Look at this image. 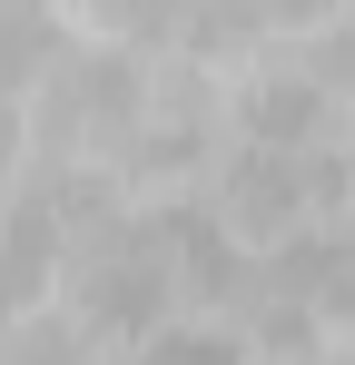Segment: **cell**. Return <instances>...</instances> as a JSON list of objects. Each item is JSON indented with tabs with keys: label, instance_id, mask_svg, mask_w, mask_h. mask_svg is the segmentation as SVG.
I'll return each mask as SVG.
<instances>
[{
	"label": "cell",
	"instance_id": "obj_1",
	"mask_svg": "<svg viewBox=\"0 0 355 365\" xmlns=\"http://www.w3.org/2000/svg\"><path fill=\"white\" fill-rule=\"evenodd\" d=\"M148 109V79L118 50H50L40 60V138L59 148H118Z\"/></svg>",
	"mask_w": 355,
	"mask_h": 365
},
{
	"label": "cell",
	"instance_id": "obj_2",
	"mask_svg": "<svg viewBox=\"0 0 355 365\" xmlns=\"http://www.w3.org/2000/svg\"><path fill=\"white\" fill-rule=\"evenodd\" d=\"M168 297H178V267L158 247V227H128V237H109L79 267V316L89 326H158Z\"/></svg>",
	"mask_w": 355,
	"mask_h": 365
},
{
	"label": "cell",
	"instance_id": "obj_3",
	"mask_svg": "<svg viewBox=\"0 0 355 365\" xmlns=\"http://www.w3.org/2000/svg\"><path fill=\"white\" fill-rule=\"evenodd\" d=\"M346 168H316V158H296V148H257L247 138V158L227 168V227H257V237H287L296 217H306V197H336Z\"/></svg>",
	"mask_w": 355,
	"mask_h": 365
},
{
	"label": "cell",
	"instance_id": "obj_4",
	"mask_svg": "<svg viewBox=\"0 0 355 365\" xmlns=\"http://www.w3.org/2000/svg\"><path fill=\"white\" fill-rule=\"evenodd\" d=\"M50 257H59V217L40 197H20L10 207V227H0V306H30L50 287Z\"/></svg>",
	"mask_w": 355,
	"mask_h": 365
},
{
	"label": "cell",
	"instance_id": "obj_5",
	"mask_svg": "<svg viewBox=\"0 0 355 365\" xmlns=\"http://www.w3.org/2000/svg\"><path fill=\"white\" fill-rule=\"evenodd\" d=\"M316 128H326V79H316V69L247 89V138H257V148H306Z\"/></svg>",
	"mask_w": 355,
	"mask_h": 365
},
{
	"label": "cell",
	"instance_id": "obj_6",
	"mask_svg": "<svg viewBox=\"0 0 355 365\" xmlns=\"http://www.w3.org/2000/svg\"><path fill=\"white\" fill-rule=\"evenodd\" d=\"M0 365H89V346H79V326H50V316H30V326L0 346Z\"/></svg>",
	"mask_w": 355,
	"mask_h": 365
},
{
	"label": "cell",
	"instance_id": "obj_7",
	"mask_svg": "<svg viewBox=\"0 0 355 365\" xmlns=\"http://www.w3.org/2000/svg\"><path fill=\"white\" fill-rule=\"evenodd\" d=\"M138 365H247L237 336H197V326H168V336H148V356Z\"/></svg>",
	"mask_w": 355,
	"mask_h": 365
},
{
	"label": "cell",
	"instance_id": "obj_8",
	"mask_svg": "<svg viewBox=\"0 0 355 365\" xmlns=\"http://www.w3.org/2000/svg\"><path fill=\"white\" fill-rule=\"evenodd\" d=\"M89 20H99V30H118V40H158V30H178V20H187V0H89Z\"/></svg>",
	"mask_w": 355,
	"mask_h": 365
},
{
	"label": "cell",
	"instance_id": "obj_9",
	"mask_svg": "<svg viewBox=\"0 0 355 365\" xmlns=\"http://www.w3.org/2000/svg\"><path fill=\"white\" fill-rule=\"evenodd\" d=\"M30 10H40V0H30Z\"/></svg>",
	"mask_w": 355,
	"mask_h": 365
}]
</instances>
